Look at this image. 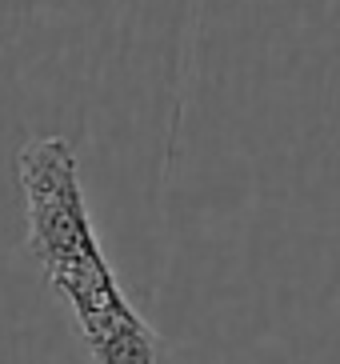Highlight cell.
I'll list each match as a JSON object with an SVG mask.
<instances>
[{"label":"cell","instance_id":"obj_1","mask_svg":"<svg viewBox=\"0 0 340 364\" xmlns=\"http://www.w3.org/2000/svg\"><path fill=\"white\" fill-rule=\"evenodd\" d=\"M16 181L24 196L28 252L44 280L68 304L76 332L92 364H172L160 341L132 300L120 292L100 236L92 228L80 184V164L68 140L41 136L16 152Z\"/></svg>","mask_w":340,"mask_h":364}]
</instances>
